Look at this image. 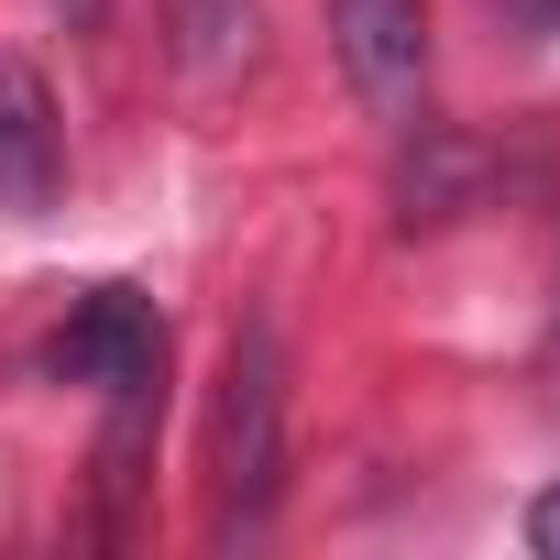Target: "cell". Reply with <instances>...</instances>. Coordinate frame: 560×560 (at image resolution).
Returning <instances> with one entry per match:
<instances>
[{"label": "cell", "mask_w": 560, "mask_h": 560, "mask_svg": "<svg viewBox=\"0 0 560 560\" xmlns=\"http://www.w3.org/2000/svg\"><path fill=\"white\" fill-rule=\"evenodd\" d=\"M287 483V352H275L264 319L231 330L220 352V396H209V494H220V527H253Z\"/></svg>", "instance_id": "6da1fadb"}, {"label": "cell", "mask_w": 560, "mask_h": 560, "mask_svg": "<svg viewBox=\"0 0 560 560\" xmlns=\"http://www.w3.org/2000/svg\"><path fill=\"white\" fill-rule=\"evenodd\" d=\"M56 187H67V121H56V89H45V67H23V56H0V209H56Z\"/></svg>", "instance_id": "277c9868"}, {"label": "cell", "mask_w": 560, "mask_h": 560, "mask_svg": "<svg viewBox=\"0 0 560 560\" xmlns=\"http://www.w3.org/2000/svg\"><path fill=\"white\" fill-rule=\"evenodd\" d=\"M154 363H165V330L132 287H89L78 319L56 330V374L78 385H110V396H154Z\"/></svg>", "instance_id": "3957f363"}, {"label": "cell", "mask_w": 560, "mask_h": 560, "mask_svg": "<svg viewBox=\"0 0 560 560\" xmlns=\"http://www.w3.org/2000/svg\"><path fill=\"white\" fill-rule=\"evenodd\" d=\"M330 56L363 89V110H418V89H429V12L418 0H330Z\"/></svg>", "instance_id": "7a4b0ae2"}, {"label": "cell", "mask_w": 560, "mask_h": 560, "mask_svg": "<svg viewBox=\"0 0 560 560\" xmlns=\"http://www.w3.org/2000/svg\"><path fill=\"white\" fill-rule=\"evenodd\" d=\"M67 12H100V0H67Z\"/></svg>", "instance_id": "52a82bcc"}, {"label": "cell", "mask_w": 560, "mask_h": 560, "mask_svg": "<svg viewBox=\"0 0 560 560\" xmlns=\"http://www.w3.org/2000/svg\"><path fill=\"white\" fill-rule=\"evenodd\" d=\"M516 12H549V0H516Z\"/></svg>", "instance_id": "ba28073f"}, {"label": "cell", "mask_w": 560, "mask_h": 560, "mask_svg": "<svg viewBox=\"0 0 560 560\" xmlns=\"http://www.w3.org/2000/svg\"><path fill=\"white\" fill-rule=\"evenodd\" d=\"M527 538H538V560H560V483L527 505Z\"/></svg>", "instance_id": "8992f818"}, {"label": "cell", "mask_w": 560, "mask_h": 560, "mask_svg": "<svg viewBox=\"0 0 560 560\" xmlns=\"http://www.w3.org/2000/svg\"><path fill=\"white\" fill-rule=\"evenodd\" d=\"M165 34H176L187 78H231V67H253L264 12H253V0H165Z\"/></svg>", "instance_id": "5b68a950"}]
</instances>
